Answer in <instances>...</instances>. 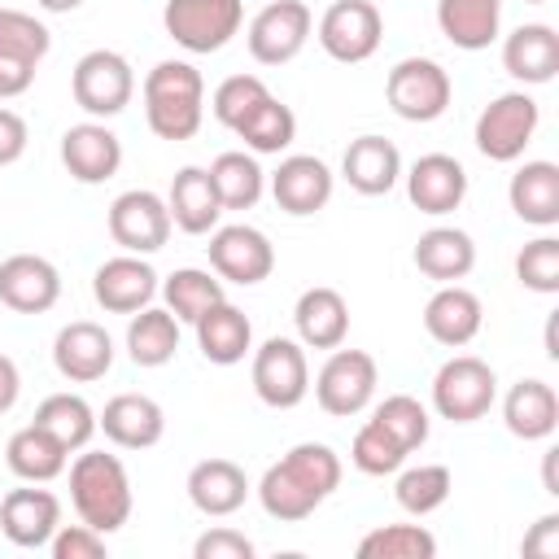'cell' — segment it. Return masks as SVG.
I'll list each match as a JSON object with an SVG mask.
<instances>
[{
  "instance_id": "cell-42",
  "label": "cell",
  "mask_w": 559,
  "mask_h": 559,
  "mask_svg": "<svg viewBox=\"0 0 559 559\" xmlns=\"http://www.w3.org/2000/svg\"><path fill=\"white\" fill-rule=\"evenodd\" d=\"M371 419L411 454V450H419L424 441H428V406L419 402V397H411V393H389L376 411H371Z\"/></svg>"
},
{
  "instance_id": "cell-44",
  "label": "cell",
  "mask_w": 559,
  "mask_h": 559,
  "mask_svg": "<svg viewBox=\"0 0 559 559\" xmlns=\"http://www.w3.org/2000/svg\"><path fill=\"white\" fill-rule=\"evenodd\" d=\"M349 463L362 472V476H393L402 463H406V450L376 424L367 419L358 432H354V445H349Z\"/></svg>"
},
{
  "instance_id": "cell-27",
  "label": "cell",
  "mask_w": 559,
  "mask_h": 559,
  "mask_svg": "<svg viewBox=\"0 0 559 559\" xmlns=\"http://www.w3.org/2000/svg\"><path fill=\"white\" fill-rule=\"evenodd\" d=\"M293 323H297V341L306 349H336L349 336V301L336 288L314 284L297 297Z\"/></svg>"
},
{
  "instance_id": "cell-46",
  "label": "cell",
  "mask_w": 559,
  "mask_h": 559,
  "mask_svg": "<svg viewBox=\"0 0 559 559\" xmlns=\"http://www.w3.org/2000/svg\"><path fill=\"white\" fill-rule=\"evenodd\" d=\"M515 280L533 293H559V240L555 236H537L515 253Z\"/></svg>"
},
{
  "instance_id": "cell-20",
  "label": "cell",
  "mask_w": 559,
  "mask_h": 559,
  "mask_svg": "<svg viewBox=\"0 0 559 559\" xmlns=\"http://www.w3.org/2000/svg\"><path fill=\"white\" fill-rule=\"evenodd\" d=\"M52 362H57V371H61L66 380L92 384V380H100V376L114 367V341H109V332H105L100 323L74 319V323H66V328L57 332V341H52Z\"/></svg>"
},
{
  "instance_id": "cell-24",
  "label": "cell",
  "mask_w": 559,
  "mask_h": 559,
  "mask_svg": "<svg viewBox=\"0 0 559 559\" xmlns=\"http://www.w3.org/2000/svg\"><path fill=\"white\" fill-rule=\"evenodd\" d=\"M480 323H485V306H480V297H476L472 288H463V284H441V288L428 297V306H424V328H428V336H432L437 345H450V349H463L467 341H476Z\"/></svg>"
},
{
  "instance_id": "cell-36",
  "label": "cell",
  "mask_w": 559,
  "mask_h": 559,
  "mask_svg": "<svg viewBox=\"0 0 559 559\" xmlns=\"http://www.w3.org/2000/svg\"><path fill=\"white\" fill-rule=\"evenodd\" d=\"M205 170H210V179H214V192H218L223 210H253L258 197H262V188H266V175H262L258 157L245 153V148L218 153Z\"/></svg>"
},
{
  "instance_id": "cell-50",
  "label": "cell",
  "mask_w": 559,
  "mask_h": 559,
  "mask_svg": "<svg viewBox=\"0 0 559 559\" xmlns=\"http://www.w3.org/2000/svg\"><path fill=\"white\" fill-rule=\"evenodd\" d=\"M31 83H35V61L13 57V52H0V100L22 96Z\"/></svg>"
},
{
  "instance_id": "cell-31",
  "label": "cell",
  "mask_w": 559,
  "mask_h": 559,
  "mask_svg": "<svg viewBox=\"0 0 559 559\" xmlns=\"http://www.w3.org/2000/svg\"><path fill=\"white\" fill-rule=\"evenodd\" d=\"M502 419L507 432L520 441H546L559 428V397L546 380H520L511 384V393L502 397Z\"/></svg>"
},
{
  "instance_id": "cell-4",
  "label": "cell",
  "mask_w": 559,
  "mask_h": 559,
  "mask_svg": "<svg viewBox=\"0 0 559 559\" xmlns=\"http://www.w3.org/2000/svg\"><path fill=\"white\" fill-rule=\"evenodd\" d=\"M498 397V376L476 354H454L432 376V411L450 424H476Z\"/></svg>"
},
{
  "instance_id": "cell-26",
  "label": "cell",
  "mask_w": 559,
  "mask_h": 559,
  "mask_svg": "<svg viewBox=\"0 0 559 559\" xmlns=\"http://www.w3.org/2000/svg\"><path fill=\"white\" fill-rule=\"evenodd\" d=\"M166 210H170V223L188 236H205L218 227L223 218V201L214 192V179L205 166H183L175 170L170 179V192H166Z\"/></svg>"
},
{
  "instance_id": "cell-1",
  "label": "cell",
  "mask_w": 559,
  "mask_h": 559,
  "mask_svg": "<svg viewBox=\"0 0 559 559\" xmlns=\"http://www.w3.org/2000/svg\"><path fill=\"white\" fill-rule=\"evenodd\" d=\"M341 485V459L323 441H301L293 445L280 463H271L258 480V502L271 520H306L314 507Z\"/></svg>"
},
{
  "instance_id": "cell-19",
  "label": "cell",
  "mask_w": 559,
  "mask_h": 559,
  "mask_svg": "<svg viewBox=\"0 0 559 559\" xmlns=\"http://www.w3.org/2000/svg\"><path fill=\"white\" fill-rule=\"evenodd\" d=\"M61 162H66L70 179H79V183H105L122 166V140L105 122H96V118L74 122L61 135Z\"/></svg>"
},
{
  "instance_id": "cell-43",
  "label": "cell",
  "mask_w": 559,
  "mask_h": 559,
  "mask_svg": "<svg viewBox=\"0 0 559 559\" xmlns=\"http://www.w3.org/2000/svg\"><path fill=\"white\" fill-rule=\"evenodd\" d=\"M266 96H271V87H266L258 74H231V79H223V83L214 87L210 109H214V118H218L227 131H236Z\"/></svg>"
},
{
  "instance_id": "cell-30",
  "label": "cell",
  "mask_w": 559,
  "mask_h": 559,
  "mask_svg": "<svg viewBox=\"0 0 559 559\" xmlns=\"http://www.w3.org/2000/svg\"><path fill=\"white\" fill-rule=\"evenodd\" d=\"M507 201H511L520 223L555 227L559 223V166L555 162H524L507 183Z\"/></svg>"
},
{
  "instance_id": "cell-28",
  "label": "cell",
  "mask_w": 559,
  "mask_h": 559,
  "mask_svg": "<svg viewBox=\"0 0 559 559\" xmlns=\"http://www.w3.org/2000/svg\"><path fill=\"white\" fill-rule=\"evenodd\" d=\"M192 328H197V345H201L205 362H214V367H236V362H245V354L253 349V323H249V314H245L240 306H231L227 297L214 301Z\"/></svg>"
},
{
  "instance_id": "cell-45",
  "label": "cell",
  "mask_w": 559,
  "mask_h": 559,
  "mask_svg": "<svg viewBox=\"0 0 559 559\" xmlns=\"http://www.w3.org/2000/svg\"><path fill=\"white\" fill-rule=\"evenodd\" d=\"M52 48V35L48 26L35 17V13H22V9H0V52H13V57H26V61H44Z\"/></svg>"
},
{
  "instance_id": "cell-55",
  "label": "cell",
  "mask_w": 559,
  "mask_h": 559,
  "mask_svg": "<svg viewBox=\"0 0 559 559\" xmlns=\"http://www.w3.org/2000/svg\"><path fill=\"white\" fill-rule=\"evenodd\" d=\"M546 354H550V358H559V345H555V314L546 319Z\"/></svg>"
},
{
  "instance_id": "cell-37",
  "label": "cell",
  "mask_w": 559,
  "mask_h": 559,
  "mask_svg": "<svg viewBox=\"0 0 559 559\" xmlns=\"http://www.w3.org/2000/svg\"><path fill=\"white\" fill-rule=\"evenodd\" d=\"M162 297L179 323H197L214 301H223V280L214 271H201V266H179L166 275Z\"/></svg>"
},
{
  "instance_id": "cell-7",
  "label": "cell",
  "mask_w": 559,
  "mask_h": 559,
  "mask_svg": "<svg viewBox=\"0 0 559 559\" xmlns=\"http://www.w3.org/2000/svg\"><path fill=\"white\" fill-rule=\"evenodd\" d=\"M245 22V0H166L162 26L188 52H218Z\"/></svg>"
},
{
  "instance_id": "cell-25",
  "label": "cell",
  "mask_w": 559,
  "mask_h": 559,
  "mask_svg": "<svg viewBox=\"0 0 559 559\" xmlns=\"http://www.w3.org/2000/svg\"><path fill=\"white\" fill-rule=\"evenodd\" d=\"M341 179L362 192V197H384L393 192V183L402 179V153L393 140L384 135H358L349 140L345 157H341Z\"/></svg>"
},
{
  "instance_id": "cell-54",
  "label": "cell",
  "mask_w": 559,
  "mask_h": 559,
  "mask_svg": "<svg viewBox=\"0 0 559 559\" xmlns=\"http://www.w3.org/2000/svg\"><path fill=\"white\" fill-rule=\"evenodd\" d=\"M44 13H70V9H79L83 0H35Z\"/></svg>"
},
{
  "instance_id": "cell-5",
  "label": "cell",
  "mask_w": 559,
  "mask_h": 559,
  "mask_svg": "<svg viewBox=\"0 0 559 559\" xmlns=\"http://www.w3.org/2000/svg\"><path fill=\"white\" fill-rule=\"evenodd\" d=\"M450 70L432 57H402L384 79V100L402 122H437L450 109Z\"/></svg>"
},
{
  "instance_id": "cell-21",
  "label": "cell",
  "mask_w": 559,
  "mask_h": 559,
  "mask_svg": "<svg viewBox=\"0 0 559 559\" xmlns=\"http://www.w3.org/2000/svg\"><path fill=\"white\" fill-rule=\"evenodd\" d=\"M57 524H61V502L48 489H9L0 502V533L22 550L48 546Z\"/></svg>"
},
{
  "instance_id": "cell-9",
  "label": "cell",
  "mask_w": 559,
  "mask_h": 559,
  "mask_svg": "<svg viewBox=\"0 0 559 559\" xmlns=\"http://www.w3.org/2000/svg\"><path fill=\"white\" fill-rule=\"evenodd\" d=\"M537 122H542V109L528 92H502L476 118V148L489 162H515L524 157Z\"/></svg>"
},
{
  "instance_id": "cell-41",
  "label": "cell",
  "mask_w": 559,
  "mask_h": 559,
  "mask_svg": "<svg viewBox=\"0 0 559 559\" xmlns=\"http://www.w3.org/2000/svg\"><path fill=\"white\" fill-rule=\"evenodd\" d=\"M362 559H432L437 537L424 524H380L358 542Z\"/></svg>"
},
{
  "instance_id": "cell-49",
  "label": "cell",
  "mask_w": 559,
  "mask_h": 559,
  "mask_svg": "<svg viewBox=\"0 0 559 559\" xmlns=\"http://www.w3.org/2000/svg\"><path fill=\"white\" fill-rule=\"evenodd\" d=\"M520 550H524L528 559H559V515H555V511L542 515V520L524 533Z\"/></svg>"
},
{
  "instance_id": "cell-35",
  "label": "cell",
  "mask_w": 559,
  "mask_h": 559,
  "mask_svg": "<svg viewBox=\"0 0 559 559\" xmlns=\"http://www.w3.org/2000/svg\"><path fill=\"white\" fill-rule=\"evenodd\" d=\"M179 349V319L162 306H144L127 323V354L135 367H166Z\"/></svg>"
},
{
  "instance_id": "cell-10",
  "label": "cell",
  "mask_w": 559,
  "mask_h": 559,
  "mask_svg": "<svg viewBox=\"0 0 559 559\" xmlns=\"http://www.w3.org/2000/svg\"><path fill=\"white\" fill-rule=\"evenodd\" d=\"M314 35H319V48L332 61L358 66V61L376 57V48L384 39V17L371 0H336V4L323 9Z\"/></svg>"
},
{
  "instance_id": "cell-12",
  "label": "cell",
  "mask_w": 559,
  "mask_h": 559,
  "mask_svg": "<svg viewBox=\"0 0 559 559\" xmlns=\"http://www.w3.org/2000/svg\"><path fill=\"white\" fill-rule=\"evenodd\" d=\"M310 31H314V13L301 0H271L266 9L253 13V22L245 31L249 57L258 66H284L306 48Z\"/></svg>"
},
{
  "instance_id": "cell-15",
  "label": "cell",
  "mask_w": 559,
  "mask_h": 559,
  "mask_svg": "<svg viewBox=\"0 0 559 559\" xmlns=\"http://www.w3.org/2000/svg\"><path fill=\"white\" fill-rule=\"evenodd\" d=\"M157 271L140 258V253H118L105 258L92 275V297L109 310V314H135L144 306H153L157 297Z\"/></svg>"
},
{
  "instance_id": "cell-48",
  "label": "cell",
  "mask_w": 559,
  "mask_h": 559,
  "mask_svg": "<svg viewBox=\"0 0 559 559\" xmlns=\"http://www.w3.org/2000/svg\"><path fill=\"white\" fill-rule=\"evenodd\" d=\"M253 555L258 546L240 528H227V524H214L192 542V559H253Z\"/></svg>"
},
{
  "instance_id": "cell-32",
  "label": "cell",
  "mask_w": 559,
  "mask_h": 559,
  "mask_svg": "<svg viewBox=\"0 0 559 559\" xmlns=\"http://www.w3.org/2000/svg\"><path fill=\"white\" fill-rule=\"evenodd\" d=\"M437 26L454 48L480 52L498 39L502 0H437Z\"/></svg>"
},
{
  "instance_id": "cell-3",
  "label": "cell",
  "mask_w": 559,
  "mask_h": 559,
  "mask_svg": "<svg viewBox=\"0 0 559 559\" xmlns=\"http://www.w3.org/2000/svg\"><path fill=\"white\" fill-rule=\"evenodd\" d=\"M70 502L79 511L83 524H92L96 533H118L131 520V476L122 467L118 454L105 450H87L70 463Z\"/></svg>"
},
{
  "instance_id": "cell-23",
  "label": "cell",
  "mask_w": 559,
  "mask_h": 559,
  "mask_svg": "<svg viewBox=\"0 0 559 559\" xmlns=\"http://www.w3.org/2000/svg\"><path fill=\"white\" fill-rule=\"evenodd\" d=\"M502 70L524 87L550 83L555 70H559V35H555V26H546V22L515 26L502 39Z\"/></svg>"
},
{
  "instance_id": "cell-47",
  "label": "cell",
  "mask_w": 559,
  "mask_h": 559,
  "mask_svg": "<svg viewBox=\"0 0 559 559\" xmlns=\"http://www.w3.org/2000/svg\"><path fill=\"white\" fill-rule=\"evenodd\" d=\"M52 559H105V533H96L92 524H57L52 542H48Z\"/></svg>"
},
{
  "instance_id": "cell-6",
  "label": "cell",
  "mask_w": 559,
  "mask_h": 559,
  "mask_svg": "<svg viewBox=\"0 0 559 559\" xmlns=\"http://www.w3.org/2000/svg\"><path fill=\"white\" fill-rule=\"evenodd\" d=\"M70 92H74V105L92 118H114L131 105L135 96V70L122 52L114 48H92L74 61V74H70Z\"/></svg>"
},
{
  "instance_id": "cell-33",
  "label": "cell",
  "mask_w": 559,
  "mask_h": 559,
  "mask_svg": "<svg viewBox=\"0 0 559 559\" xmlns=\"http://www.w3.org/2000/svg\"><path fill=\"white\" fill-rule=\"evenodd\" d=\"M415 266L437 284H459L476 266V245L463 227H428L415 240Z\"/></svg>"
},
{
  "instance_id": "cell-16",
  "label": "cell",
  "mask_w": 559,
  "mask_h": 559,
  "mask_svg": "<svg viewBox=\"0 0 559 559\" xmlns=\"http://www.w3.org/2000/svg\"><path fill=\"white\" fill-rule=\"evenodd\" d=\"M61 297V271L39 253H9L0 262V306L17 314H44Z\"/></svg>"
},
{
  "instance_id": "cell-56",
  "label": "cell",
  "mask_w": 559,
  "mask_h": 559,
  "mask_svg": "<svg viewBox=\"0 0 559 559\" xmlns=\"http://www.w3.org/2000/svg\"><path fill=\"white\" fill-rule=\"evenodd\" d=\"M528 4H546V0H528Z\"/></svg>"
},
{
  "instance_id": "cell-53",
  "label": "cell",
  "mask_w": 559,
  "mask_h": 559,
  "mask_svg": "<svg viewBox=\"0 0 559 559\" xmlns=\"http://www.w3.org/2000/svg\"><path fill=\"white\" fill-rule=\"evenodd\" d=\"M542 485H546V493L559 498V445H550V450L542 454Z\"/></svg>"
},
{
  "instance_id": "cell-11",
  "label": "cell",
  "mask_w": 559,
  "mask_h": 559,
  "mask_svg": "<svg viewBox=\"0 0 559 559\" xmlns=\"http://www.w3.org/2000/svg\"><path fill=\"white\" fill-rule=\"evenodd\" d=\"M253 393L275 406V411H293L306 393H310V362H306V345L288 341V336H271L253 349Z\"/></svg>"
},
{
  "instance_id": "cell-38",
  "label": "cell",
  "mask_w": 559,
  "mask_h": 559,
  "mask_svg": "<svg viewBox=\"0 0 559 559\" xmlns=\"http://www.w3.org/2000/svg\"><path fill=\"white\" fill-rule=\"evenodd\" d=\"M35 424L48 428L66 450H83L92 441V432H96V411L79 393H48L35 406Z\"/></svg>"
},
{
  "instance_id": "cell-39",
  "label": "cell",
  "mask_w": 559,
  "mask_h": 559,
  "mask_svg": "<svg viewBox=\"0 0 559 559\" xmlns=\"http://www.w3.org/2000/svg\"><path fill=\"white\" fill-rule=\"evenodd\" d=\"M236 135L245 140V148L253 153V157H266V153H284L293 140H297V114L284 105V100H275V96H266L240 127H236Z\"/></svg>"
},
{
  "instance_id": "cell-17",
  "label": "cell",
  "mask_w": 559,
  "mask_h": 559,
  "mask_svg": "<svg viewBox=\"0 0 559 559\" xmlns=\"http://www.w3.org/2000/svg\"><path fill=\"white\" fill-rule=\"evenodd\" d=\"M406 197L419 214H454L467 197V170L459 157L450 153H424L415 157V166L406 170Z\"/></svg>"
},
{
  "instance_id": "cell-18",
  "label": "cell",
  "mask_w": 559,
  "mask_h": 559,
  "mask_svg": "<svg viewBox=\"0 0 559 559\" xmlns=\"http://www.w3.org/2000/svg\"><path fill=\"white\" fill-rule=\"evenodd\" d=\"M271 197L284 214L293 218H306V214H319L328 201H332V170L323 157L314 153H293L275 166L271 175Z\"/></svg>"
},
{
  "instance_id": "cell-34",
  "label": "cell",
  "mask_w": 559,
  "mask_h": 559,
  "mask_svg": "<svg viewBox=\"0 0 559 559\" xmlns=\"http://www.w3.org/2000/svg\"><path fill=\"white\" fill-rule=\"evenodd\" d=\"M66 459H70V450H66L48 428H39V424L17 428V432L9 437V445H4L9 472H13L17 480H31V485L57 480V476L66 472Z\"/></svg>"
},
{
  "instance_id": "cell-40",
  "label": "cell",
  "mask_w": 559,
  "mask_h": 559,
  "mask_svg": "<svg viewBox=\"0 0 559 559\" xmlns=\"http://www.w3.org/2000/svg\"><path fill=\"white\" fill-rule=\"evenodd\" d=\"M454 489V476L445 463H419V467H397V485H393V498L406 515H432Z\"/></svg>"
},
{
  "instance_id": "cell-29",
  "label": "cell",
  "mask_w": 559,
  "mask_h": 559,
  "mask_svg": "<svg viewBox=\"0 0 559 559\" xmlns=\"http://www.w3.org/2000/svg\"><path fill=\"white\" fill-rule=\"evenodd\" d=\"M188 498L201 515L218 520V515H231L245 507L249 498V476L240 463L231 459H201L192 472H188Z\"/></svg>"
},
{
  "instance_id": "cell-8",
  "label": "cell",
  "mask_w": 559,
  "mask_h": 559,
  "mask_svg": "<svg viewBox=\"0 0 559 559\" xmlns=\"http://www.w3.org/2000/svg\"><path fill=\"white\" fill-rule=\"evenodd\" d=\"M376 384H380V371H376V358L367 349H332L328 362L319 367L314 376V402L336 415V419H349L358 411H367V402L376 397Z\"/></svg>"
},
{
  "instance_id": "cell-13",
  "label": "cell",
  "mask_w": 559,
  "mask_h": 559,
  "mask_svg": "<svg viewBox=\"0 0 559 559\" xmlns=\"http://www.w3.org/2000/svg\"><path fill=\"white\" fill-rule=\"evenodd\" d=\"M210 271L227 284H262L275 271V245L249 223H227L210 231Z\"/></svg>"
},
{
  "instance_id": "cell-2",
  "label": "cell",
  "mask_w": 559,
  "mask_h": 559,
  "mask_svg": "<svg viewBox=\"0 0 559 559\" xmlns=\"http://www.w3.org/2000/svg\"><path fill=\"white\" fill-rule=\"evenodd\" d=\"M144 118L162 140H192L205 118V79L192 61H157L144 83Z\"/></svg>"
},
{
  "instance_id": "cell-52",
  "label": "cell",
  "mask_w": 559,
  "mask_h": 559,
  "mask_svg": "<svg viewBox=\"0 0 559 559\" xmlns=\"http://www.w3.org/2000/svg\"><path fill=\"white\" fill-rule=\"evenodd\" d=\"M17 393H22V371L9 354H0V415L17 406Z\"/></svg>"
},
{
  "instance_id": "cell-14",
  "label": "cell",
  "mask_w": 559,
  "mask_h": 559,
  "mask_svg": "<svg viewBox=\"0 0 559 559\" xmlns=\"http://www.w3.org/2000/svg\"><path fill=\"white\" fill-rule=\"evenodd\" d=\"M170 210L157 192L148 188H131L122 197H114L109 205V236L122 253H157L170 240Z\"/></svg>"
},
{
  "instance_id": "cell-51",
  "label": "cell",
  "mask_w": 559,
  "mask_h": 559,
  "mask_svg": "<svg viewBox=\"0 0 559 559\" xmlns=\"http://www.w3.org/2000/svg\"><path fill=\"white\" fill-rule=\"evenodd\" d=\"M26 140H31L26 135V118L0 105V166H13L26 153Z\"/></svg>"
},
{
  "instance_id": "cell-22",
  "label": "cell",
  "mask_w": 559,
  "mask_h": 559,
  "mask_svg": "<svg viewBox=\"0 0 559 559\" xmlns=\"http://www.w3.org/2000/svg\"><path fill=\"white\" fill-rule=\"evenodd\" d=\"M96 428L122 450H148L166 432V411L148 393H118L96 415Z\"/></svg>"
}]
</instances>
